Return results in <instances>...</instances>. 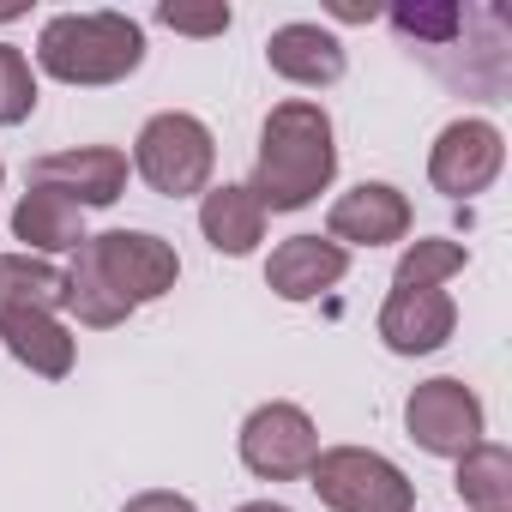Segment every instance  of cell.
Returning a JSON list of instances; mask_svg holds the SVG:
<instances>
[{
	"mask_svg": "<svg viewBox=\"0 0 512 512\" xmlns=\"http://www.w3.org/2000/svg\"><path fill=\"white\" fill-rule=\"evenodd\" d=\"M235 446H241V464L260 482H302L314 470V458H320V428H314V416L302 404L272 398L260 410H247Z\"/></svg>",
	"mask_w": 512,
	"mask_h": 512,
	"instance_id": "6",
	"label": "cell"
},
{
	"mask_svg": "<svg viewBox=\"0 0 512 512\" xmlns=\"http://www.w3.org/2000/svg\"><path fill=\"white\" fill-rule=\"evenodd\" d=\"M199 235H205L217 253H229V260H247V253L266 241V205L253 199L247 181L205 187V193H199Z\"/></svg>",
	"mask_w": 512,
	"mask_h": 512,
	"instance_id": "15",
	"label": "cell"
},
{
	"mask_svg": "<svg viewBox=\"0 0 512 512\" xmlns=\"http://www.w3.org/2000/svg\"><path fill=\"white\" fill-rule=\"evenodd\" d=\"M344 278H350V253L326 235H290L266 260V290L278 302H314V296L338 290Z\"/></svg>",
	"mask_w": 512,
	"mask_h": 512,
	"instance_id": "12",
	"label": "cell"
},
{
	"mask_svg": "<svg viewBox=\"0 0 512 512\" xmlns=\"http://www.w3.org/2000/svg\"><path fill=\"white\" fill-rule=\"evenodd\" d=\"M0 350L43 380H67L79 362V338L61 326V314H37V308H0Z\"/></svg>",
	"mask_w": 512,
	"mask_h": 512,
	"instance_id": "13",
	"label": "cell"
},
{
	"mask_svg": "<svg viewBox=\"0 0 512 512\" xmlns=\"http://www.w3.org/2000/svg\"><path fill=\"white\" fill-rule=\"evenodd\" d=\"M37 67L61 85H121L145 67V25L127 13H55L37 31Z\"/></svg>",
	"mask_w": 512,
	"mask_h": 512,
	"instance_id": "2",
	"label": "cell"
},
{
	"mask_svg": "<svg viewBox=\"0 0 512 512\" xmlns=\"http://www.w3.org/2000/svg\"><path fill=\"white\" fill-rule=\"evenodd\" d=\"M235 512H290L284 500H247V506H235Z\"/></svg>",
	"mask_w": 512,
	"mask_h": 512,
	"instance_id": "24",
	"label": "cell"
},
{
	"mask_svg": "<svg viewBox=\"0 0 512 512\" xmlns=\"http://www.w3.org/2000/svg\"><path fill=\"white\" fill-rule=\"evenodd\" d=\"M0 181H7V163H0Z\"/></svg>",
	"mask_w": 512,
	"mask_h": 512,
	"instance_id": "26",
	"label": "cell"
},
{
	"mask_svg": "<svg viewBox=\"0 0 512 512\" xmlns=\"http://www.w3.org/2000/svg\"><path fill=\"white\" fill-rule=\"evenodd\" d=\"M133 169L151 193L163 199H193L211 187V169H217V139L199 115L187 109H163L139 127L133 139Z\"/></svg>",
	"mask_w": 512,
	"mask_h": 512,
	"instance_id": "3",
	"label": "cell"
},
{
	"mask_svg": "<svg viewBox=\"0 0 512 512\" xmlns=\"http://www.w3.org/2000/svg\"><path fill=\"white\" fill-rule=\"evenodd\" d=\"M308 488L332 512H416V482L374 446H320Z\"/></svg>",
	"mask_w": 512,
	"mask_h": 512,
	"instance_id": "4",
	"label": "cell"
},
{
	"mask_svg": "<svg viewBox=\"0 0 512 512\" xmlns=\"http://www.w3.org/2000/svg\"><path fill=\"white\" fill-rule=\"evenodd\" d=\"M7 19H25V7H0V25H7Z\"/></svg>",
	"mask_w": 512,
	"mask_h": 512,
	"instance_id": "25",
	"label": "cell"
},
{
	"mask_svg": "<svg viewBox=\"0 0 512 512\" xmlns=\"http://www.w3.org/2000/svg\"><path fill=\"white\" fill-rule=\"evenodd\" d=\"M470 266V247L464 241H446V235H416L404 253H398V272L392 284L398 290H440L446 278H458Z\"/></svg>",
	"mask_w": 512,
	"mask_h": 512,
	"instance_id": "19",
	"label": "cell"
},
{
	"mask_svg": "<svg viewBox=\"0 0 512 512\" xmlns=\"http://www.w3.org/2000/svg\"><path fill=\"white\" fill-rule=\"evenodd\" d=\"M500 169H506V133H500L494 121H482V115L446 121V127L434 133V145H428V181H434V193H446V199H476V193H488V187L500 181Z\"/></svg>",
	"mask_w": 512,
	"mask_h": 512,
	"instance_id": "8",
	"label": "cell"
},
{
	"mask_svg": "<svg viewBox=\"0 0 512 512\" xmlns=\"http://www.w3.org/2000/svg\"><path fill=\"white\" fill-rule=\"evenodd\" d=\"M380 344L392 356H434L458 332V302L446 290H398L380 302Z\"/></svg>",
	"mask_w": 512,
	"mask_h": 512,
	"instance_id": "11",
	"label": "cell"
},
{
	"mask_svg": "<svg viewBox=\"0 0 512 512\" xmlns=\"http://www.w3.org/2000/svg\"><path fill=\"white\" fill-rule=\"evenodd\" d=\"M404 434L422 452H434V458H464L470 446L488 440V416H482V398L464 380L434 374V380L410 386V398H404Z\"/></svg>",
	"mask_w": 512,
	"mask_h": 512,
	"instance_id": "7",
	"label": "cell"
},
{
	"mask_svg": "<svg viewBox=\"0 0 512 512\" xmlns=\"http://www.w3.org/2000/svg\"><path fill=\"white\" fill-rule=\"evenodd\" d=\"M79 260H85L127 308H145V302L169 296L175 278H181V253H175L163 235H151V229H103V235H85V241H79Z\"/></svg>",
	"mask_w": 512,
	"mask_h": 512,
	"instance_id": "5",
	"label": "cell"
},
{
	"mask_svg": "<svg viewBox=\"0 0 512 512\" xmlns=\"http://www.w3.org/2000/svg\"><path fill=\"white\" fill-rule=\"evenodd\" d=\"M229 7H157V25L181 31V37H223L229 31Z\"/></svg>",
	"mask_w": 512,
	"mask_h": 512,
	"instance_id": "22",
	"label": "cell"
},
{
	"mask_svg": "<svg viewBox=\"0 0 512 512\" xmlns=\"http://www.w3.org/2000/svg\"><path fill=\"white\" fill-rule=\"evenodd\" d=\"M37 115V73H31V55L0 43V127H19Z\"/></svg>",
	"mask_w": 512,
	"mask_h": 512,
	"instance_id": "21",
	"label": "cell"
},
{
	"mask_svg": "<svg viewBox=\"0 0 512 512\" xmlns=\"http://www.w3.org/2000/svg\"><path fill=\"white\" fill-rule=\"evenodd\" d=\"M338 181V133L314 97H290L266 115L260 151H253V199L272 211H302Z\"/></svg>",
	"mask_w": 512,
	"mask_h": 512,
	"instance_id": "1",
	"label": "cell"
},
{
	"mask_svg": "<svg viewBox=\"0 0 512 512\" xmlns=\"http://www.w3.org/2000/svg\"><path fill=\"white\" fill-rule=\"evenodd\" d=\"M266 61H272V73H278V79L308 85V91H326V85H338V79H344V43H338V31L308 25V19L278 25V31L266 37Z\"/></svg>",
	"mask_w": 512,
	"mask_h": 512,
	"instance_id": "14",
	"label": "cell"
},
{
	"mask_svg": "<svg viewBox=\"0 0 512 512\" xmlns=\"http://www.w3.org/2000/svg\"><path fill=\"white\" fill-rule=\"evenodd\" d=\"M410 199L392 187V181H356L350 193L332 199L326 211V241H338L344 253L350 247H386V241H404L410 235Z\"/></svg>",
	"mask_w": 512,
	"mask_h": 512,
	"instance_id": "9",
	"label": "cell"
},
{
	"mask_svg": "<svg viewBox=\"0 0 512 512\" xmlns=\"http://www.w3.org/2000/svg\"><path fill=\"white\" fill-rule=\"evenodd\" d=\"M13 241H25V253H79V241H85V211L67 199V193H55V187H43V181H31L25 193H19V205H13Z\"/></svg>",
	"mask_w": 512,
	"mask_h": 512,
	"instance_id": "16",
	"label": "cell"
},
{
	"mask_svg": "<svg viewBox=\"0 0 512 512\" xmlns=\"http://www.w3.org/2000/svg\"><path fill=\"white\" fill-rule=\"evenodd\" d=\"M458 500L470 512H512V452L500 440H482L458 458V476H452Z\"/></svg>",
	"mask_w": 512,
	"mask_h": 512,
	"instance_id": "17",
	"label": "cell"
},
{
	"mask_svg": "<svg viewBox=\"0 0 512 512\" xmlns=\"http://www.w3.org/2000/svg\"><path fill=\"white\" fill-rule=\"evenodd\" d=\"M127 169H133V163H127L115 145H73V151L37 157V163H31V181L67 193L79 211H103V205H115V199L127 193Z\"/></svg>",
	"mask_w": 512,
	"mask_h": 512,
	"instance_id": "10",
	"label": "cell"
},
{
	"mask_svg": "<svg viewBox=\"0 0 512 512\" xmlns=\"http://www.w3.org/2000/svg\"><path fill=\"white\" fill-rule=\"evenodd\" d=\"M121 512H199L187 494H175V488H145V494H133Z\"/></svg>",
	"mask_w": 512,
	"mask_h": 512,
	"instance_id": "23",
	"label": "cell"
},
{
	"mask_svg": "<svg viewBox=\"0 0 512 512\" xmlns=\"http://www.w3.org/2000/svg\"><path fill=\"white\" fill-rule=\"evenodd\" d=\"M67 308L79 314V326H91V332H109V326H121L133 308L85 266V260H73V272H67Z\"/></svg>",
	"mask_w": 512,
	"mask_h": 512,
	"instance_id": "20",
	"label": "cell"
},
{
	"mask_svg": "<svg viewBox=\"0 0 512 512\" xmlns=\"http://www.w3.org/2000/svg\"><path fill=\"white\" fill-rule=\"evenodd\" d=\"M0 308H67V272H55L37 253H0Z\"/></svg>",
	"mask_w": 512,
	"mask_h": 512,
	"instance_id": "18",
	"label": "cell"
}]
</instances>
